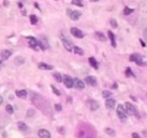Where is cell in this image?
Listing matches in <instances>:
<instances>
[{
    "label": "cell",
    "instance_id": "6da1fadb",
    "mask_svg": "<svg viewBox=\"0 0 147 138\" xmlns=\"http://www.w3.org/2000/svg\"><path fill=\"white\" fill-rule=\"evenodd\" d=\"M60 39H61V42H62V44H63V47L66 48V50L68 52H72L73 51V43L71 41V39H70L64 32H60Z\"/></svg>",
    "mask_w": 147,
    "mask_h": 138
},
{
    "label": "cell",
    "instance_id": "7a4b0ae2",
    "mask_svg": "<svg viewBox=\"0 0 147 138\" xmlns=\"http://www.w3.org/2000/svg\"><path fill=\"white\" fill-rule=\"evenodd\" d=\"M116 113H117V117L120 119L122 122L127 120V118H128V113H127V111H126V108L124 107V105H118V106H117Z\"/></svg>",
    "mask_w": 147,
    "mask_h": 138
},
{
    "label": "cell",
    "instance_id": "3957f363",
    "mask_svg": "<svg viewBox=\"0 0 147 138\" xmlns=\"http://www.w3.org/2000/svg\"><path fill=\"white\" fill-rule=\"evenodd\" d=\"M125 106H126V111L128 114H130V115H136L137 117V110L135 109V107L133 106L132 104H130V102H126L125 104Z\"/></svg>",
    "mask_w": 147,
    "mask_h": 138
},
{
    "label": "cell",
    "instance_id": "277c9868",
    "mask_svg": "<svg viewBox=\"0 0 147 138\" xmlns=\"http://www.w3.org/2000/svg\"><path fill=\"white\" fill-rule=\"evenodd\" d=\"M130 61L131 62H134L136 65H138V66H144V64L143 63V58H142V56L141 55H138V54H132L131 56H130Z\"/></svg>",
    "mask_w": 147,
    "mask_h": 138
},
{
    "label": "cell",
    "instance_id": "5b68a950",
    "mask_svg": "<svg viewBox=\"0 0 147 138\" xmlns=\"http://www.w3.org/2000/svg\"><path fill=\"white\" fill-rule=\"evenodd\" d=\"M62 81H63V83H64V85L67 86L68 88H71L74 86V82H73V78H71L70 75H63L62 77Z\"/></svg>",
    "mask_w": 147,
    "mask_h": 138
},
{
    "label": "cell",
    "instance_id": "8992f818",
    "mask_svg": "<svg viewBox=\"0 0 147 138\" xmlns=\"http://www.w3.org/2000/svg\"><path fill=\"white\" fill-rule=\"evenodd\" d=\"M68 14H69L70 16V18H71L72 21H77L78 18L81 17V15H82V13L80 12V11H77V10H68Z\"/></svg>",
    "mask_w": 147,
    "mask_h": 138
},
{
    "label": "cell",
    "instance_id": "52a82bcc",
    "mask_svg": "<svg viewBox=\"0 0 147 138\" xmlns=\"http://www.w3.org/2000/svg\"><path fill=\"white\" fill-rule=\"evenodd\" d=\"M70 31H71L72 36H74L75 38H78V39H82V38H84L83 31L80 30L78 28H76V27H72V28L70 29Z\"/></svg>",
    "mask_w": 147,
    "mask_h": 138
},
{
    "label": "cell",
    "instance_id": "ba28073f",
    "mask_svg": "<svg viewBox=\"0 0 147 138\" xmlns=\"http://www.w3.org/2000/svg\"><path fill=\"white\" fill-rule=\"evenodd\" d=\"M85 82L89 86H97V83H98L96 77H94V75H87L85 78Z\"/></svg>",
    "mask_w": 147,
    "mask_h": 138
},
{
    "label": "cell",
    "instance_id": "9c48e42d",
    "mask_svg": "<svg viewBox=\"0 0 147 138\" xmlns=\"http://www.w3.org/2000/svg\"><path fill=\"white\" fill-rule=\"evenodd\" d=\"M73 82H74V86L77 88V90H84V88H85V83H84V81L75 78V79H73Z\"/></svg>",
    "mask_w": 147,
    "mask_h": 138
},
{
    "label": "cell",
    "instance_id": "30bf717a",
    "mask_svg": "<svg viewBox=\"0 0 147 138\" xmlns=\"http://www.w3.org/2000/svg\"><path fill=\"white\" fill-rule=\"evenodd\" d=\"M38 136L40 138H51V133L45 128H41L38 132Z\"/></svg>",
    "mask_w": 147,
    "mask_h": 138
},
{
    "label": "cell",
    "instance_id": "8fae6325",
    "mask_svg": "<svg viewBox=\"0 0 147 138\" xmlns=\"http://www.w3.org/2000/svg\"><path fill=\"white\" fill-rule=\"evenodd\" d=\"M88 105H89V108H90L91 111H96V110L99 109V102H98L97 100L89 99V100H88Z\"/></svg>",
    "mask_w": 147,
    "mask_h": 138
},
{
    "label": "cell",
    "instance_id": "7c38bea8",
    "mask_svg": "<svg viewBox=\"0 0 147 138\" xmlns=\"http://www.w3.org/2000/svg\"><path fill=\"white\" fill-rule=\"evenodd\" d=\"M115 105H116V101L115 99H112V98H107L106 99V102H105V107L107 108V109H114L115 108Z\"/></svg>",
    "mask_w": 147,
    "mask_h": 138
},
{
    "label": "cell",
    "instance_id": "4fadbf2b",
    "mask_svg": "<svg viewBox=\"0 0 147 138\" xmlns=\"http://www.w3.org/2000/svg\"><path fill=\"white\" fill-rule=\"evenodd\" d=\"M28 39V42H29V47H31L32 49H36L37 50V47H38V40L36 39V38L33 37H28L27 38Z\"/></svg>",
    "mask_w": 147,
    "mask_h": 138
},
{
    "label": "cell",
    "instance_id": "5bb4252c",
    "mask_svg": "<svg viewBox=\"0 0 147 138\" xmlns=\"http://www.w3.org/2000/svg\"><path fill=\"white\" fill-rule=\"evenodd\" d=\"M11 55H12V52H11L10 50H3L1 53H0V56H1L2 61H7Z\"/></svg>",
    "mask_w": 147,
    "mask_h": 138
},
{
    "label": "cell",
    "instance_id": "9a60e30c",
    "mask_svg": "<svg viewBox=\"0 0 147 138\" xmlns=\"http://www.w3.org/2000/svg\"><path fill=\"white\" fill-rule=\"evenodd\" d=\"M15 94L17 95V97H20V98H23V99L27 98V91H25V90H17L15 92Z\"/></svg>",
    "mask_w": 147,
    "mask_h": 138
},
{
    "label": "cell",
    "instance_id": "2e32d148",
    "mask_svg": "<svg viewBox=\"0 0 147 138\" xmlns=\"http://www.w3.org/2000/svg\"><path fill=\"white\" fill-rule=\"evenodd\" d=\"M94 36H96V38L99 40V41H101V42H105V41H106V38H105V36L102 34V32L96 31V32H94Z\"/></svg>",
    "mask_w": 147,
    "mask_h": 138
},
{
    "label": "cell",
    "instance_id": "e0dca14e",
    "mask_svg": "<svg viewBox=\"0 0 147 138\" xmlns=\"http://www.w3.org/2000/svg\"><path fill=\"white\" fill-rule=\"evenodd\" d=\"M39 69H41V70H52L53 69V66H52V65H47L45 63H40L39 64Z\"/></svg>",
    "mask_w": 147,
    "mask_h": 138
},
{
    "label": "cell",
    "instance_id": "ac0fdd59",
    "mask_svg": "<svg viewBox=\"0 0 147 138\" xmlns=\"http://www.w3.org/2000/svg\"><path fill=\"white\" fill-rule=\"evenodd\" d=\"M107 34H108V37H110L112 47H113V48H116V41H115V36H114V34H113V32H112L111 30H108Z\"/></svg>",
    "mask_w": 147,
    "mask_h": 138
},
{
    "label": "cell",
    "instance_id": "d6986e66",
    "mask_svg": "<svg viewBox=\"0 0 147 138\" xmlns=\"http://www.w3.org/2000/svg\"><path fill=\"white\" fill-rule=\"evenodd\" d=\"M17 126H18V129H21V132H24V133H26L27 131H28V126H27V124H25L24 122H18L17 123Z\"/></svg>",
    "mask_w": 147,
    "mask_h": 138
},
{
    "label": "cell",
    "instance_id": "ffe728a7",
    "mask_svg": "<svg viewBox=\"0 0 147 138\" xmlns=\"http://www.w3.org/2000/svg\"><path fill=\"white\" fill-rule=\"evenodd\" d=\"M88 62H89V65H90L91 67H94V69H98V63H97V61L94 57H89Z\"/></svg>",
    "mask_w": 147,
    "mask_h": 138
},
{
    "label": "cell",
    "instance_id": "44dd1931",
    "mask_svg": "<svg viewBox=\"0 0 147 138\" xmlns=\"http://www.w3.org/2000/svg\"><path fill=\"white\" fill-rule=\"evenodd\" d=\"M73 52L76 53L77 55H84V51L82 50L81 48H78V47H73Z\"/></svg>",
    "mask_w": 147,
    "mask_h": 138
},
{
    "label": "cell",
    "instance_id": "7402d4cb",
    "mask_svg": "<svg viewBox=\"0 0 147 138\" xmlns=\"http://www.w3.org/2000/svg\"><path fill=\"white\" fill-rule=\"evenodd\" d=\"M104 132H105V133H106L107 135H110V136H115V131H114V129L113 128H111V127H106V128H105L104 129Z\"/></svg>",
    "mask_w": 147,
    "mask_h": 138
},
{
    "label": "cell",
    "instance_id": "603a6c76",
    "mask_svg": "<svg viewBox=\"0 0 147 138\" xmlns=\"http://www.w3.org/2000/svg\"><path fill=\"white\" fill-rule=\"evenodd\" d=\"M72 4L76 5V7H84L83 0H72Z\"/></svg>",
    "mask_w": 147,
    "mask_h": 138
},
{
    "label": "cell",
    "instance_id": "cb8c5ba5",
    "mask_svg": "<svg viewBox=\"0 0 147 138\" xmlns=\"http://www.w3.org/2000/svg\"><path fill=\"white\" fill-rule=\"evenodd\" d=\"M54 78H55V80L57 81V82H62V75L59 74V72H55V74H54Z\"/></svg>",
    "mask_w": 147,
    "mask_h": 138
},
{
    "label": "cell",
    "instance_id": "d4e9b609",
    "mask_svg": "<svg viewBox=\"0 0 147 138\" xmlns=\"http://www.w3.org/2000/svg\"><path fill=\"white\" fill-rule=\"evenodd\" d=\"M133 9H131V8H128V7H125L124 8V14L125 15H130L131 13H133Z\"/></svg>",
    "mask_w": 147,
    "mask_h": 138
},
{
    "label": "cell",
    "instance_id": "484cf974",
    "mask_svg": "<svg viewBox=\"0 0 147 138\" xmlns=\"http://www.w3.org/2000/svg\"><path fill=\"white\" fill-rule=\"evenodd\" d=\"M34 114H36V110H34V109H28V110H27L26 117L27 118H31V117H33Z\"/></svg>",
    "mask_w": 147,
    "mask_h": 138
},
{
    "label": "cell",
    "instance_id": "4316f807",
    "mask_svg": "<svg viewBox=\"0 0 147 138\" xmlns=\"http://www.w3.org/2000/svg\"><path fill=\"white\" fill-rule=\"evenodd\" d=\"M29 18H30V22H31V24L32 25H36V24L38 23V17L34 14H32L29 16Z\"/></svg>",
    "mask_w": 147,
    "mask_h": 138
},
{
    "label": "cell",
    "instance_id": "83f0119b",
    "mask_svg": "<svg viewBox=\"0 0 147 138\" xmlns=\"http://www.w3.org/2000/svg\"><path fill=\"white\" fill-rule=\"evenodd\" d=\"M102 96H103V98H110V97L112 96V93L110 91H103L102 92Z\"/></svg>",
    "mask_w": 147,
    "mask_h": 138
},
{
    "label": "cell",
    "instance_id": "f1b7e54d",
    "mask_svg": "<svg viewBox=\"0 0 147 138\" xmlns=\"http://www.w3.org/2000/svg\"><path fill=\"white\" fill-rule=\"evenodd\" d=\"M24 62H25V58H24V57H21V56H18V57L15 58V64H16V65L24 64Z\"/></svg>",
    "mask_w": 147,
    "mask_h": 138
},
{
    "label": "cell",
    "instance_id": "f546056e",
    "mask_svg": "<svg viewBox=\"0 0 147 138\" xmlns=\"http://www.w3.org/2000/svg\"><path fill=\"white\" fill-rule=\"evenodd\" d=\"M5 111L9 113V114H12V113L14 112V109H13V107L11 106V105H7V107H5Z\"/></svg>",
    "mask_w": 147,
    "mask_h": 138
},
{
    "label": "cell",
    "instance_id": "4dcf8cb0",
    "mask_svg": "<svg viewBox=\"0 0 147 138\" xmlns=\"http://www.w3.org/2000/svg\"><path fill=\"white\" fill-rule=\"evenodd\" d=\"M51 88H52V91H53V93L55 94L56 96H60V92H59L58 90H57V88H55V86H54V85H51Z\"/></svg>",
    "mask_w": 147,
    "mask_h": 138
},
{
    "label": "cell",
    "instance_id": "1f68e13d",
    "mask_svg": "<svg viewBox=\"0 0 147 138\" xmlns=\"http://www.w3.org/2000/svg\"><path fill=\"white\" fill-rule=\"evenodd\" d=\"M126 75H127V77H133L134 75H133V72L131 71V69H130V68H127V69H126Z\"/></svg>",
    "mask_w": 147,
    "mask_h": 138
},
{
    "label": "cell",
    "instance_id": "d6a6232c",
    "mask_svg": "<svg viewBox=\"0 0 147 138\" xmlns=\"http://www.w3.org/2000/svg\"><path fill=\"white\" fill-rule=\"evenodd\" d=\"M110 24L112 25V27H114V28H116V27L118 26V24H117V22H116L115 20H113V18H112V20H110Z\"/></svg>",
    "mask_w": 147,
    "mask_h": 138
},
{
    "label": "cell",
    "instance_id": "836d02e7",
    "mask_svg": "<svg viewBox=\"0 0 147 138\" xmlns=\"http://www.w3.org/2000/svg\"><path fill=\"white\" fill-rule=\"evenodd\" d=\"M61 105L60 104H55V110L56 111H61Z\"/></svg>",
    "mask_w": 147,
    "mask_h": 138
},
{
    "label": "cell",
    "instance_id": "e575fe53",
    "mask_svg": "<svg viewBox=\"0 0 147 138\" xmlns=\"http://www.w3.org/2000/svg\"><path fill=\"white\" fill-rule=\"evenodd\" d=\"M143 35H144V39L147 41V28L144 29V32H143Z\"/></svg>",
    "mask_w": 147,
    "mask_h": 138
},
{
    "label": "cell",
    "instance_id": "d590c367",
    "mask_svg": "<svg viewBox=\"0 0 147 138\" xmlns=\"http://www.w3.org/2000/svg\"><path fill=\"white\" fill-rule=\"evenodd\" d=\"M132 138H141V136L137 133H132Z\"/></svg>",
    "mask_w": 147,
    "mask_h": 138
},
{
    "label": "cell",
    "instance_id": "8d00e7d4",
    "mask_svg": "<svg viewBox=\"0 0 147 138\" xmlns=\"http://www.w3.org/2000/svg\"><path fill=\"white\" fill-rule=\"evenodd\" d=\"M2 102H3V98H2V96H0V106H1Z\"/></svg>",
    "mask_w": 147,
    "mask_h": 138
},
{
    "label": "cell",
    "instance_id": "74e56055",
    "mask_svg": "<svg viewBox=\"0 0 147 138\" xmlns=\"http://www.w3.org/2000/svg\"><path fill=\"white\" fill-rule=\"evenodd\" d=\"M140 42H141V44H142V45H143V47H145V43H144V42L142 41V40H140Z\"/></svg>",
    "mask_w": 147,
    "mask_h": 138
},
{
    "label": "cell",
    "instance_id": "f35d334b",
    "mask_svg": "<svg viewBox=\"0 0 147 138\" xmlns=\"http://www.w3.org/2000/svg\"><path fill=\"white\" fill-rule=\"evenodd\" d=\"M112 88H117V84H116V83H115V84H113V86H112Z\"/></svg>",
    "mask_w": 147,
    "mask_h": 138
},
{
    "label": "cell",
    "instance_id": "ab89813d",
    "mask_svg": "<svg viewBox=\"0 0 147 138\" xmlns=\"http://www.w3.org/2000/svg\"><path fill=\"white\" fill-rule=\"evenodd\" d=\"M18 7H20V8H23V3H21V2H20V3H18Z\"/></svg>",
    "mask_w": 147,
    "mask_h": 138
},
{
    "label": "cell",
    "instance_id": "60d3db41",
    "mask_svg": "<svg viewBox=\"0 0 147 138\" xmlns=\"http://www.w3.org/2000/svg\"><path fill=\"white\" fill-rule=\"evenodd\" d=\"M1 69H2V63L0 62V70H1Z\"/></svg>",
    "mask_w": 147,
    "mask_h": 138
},
{
    "label": "cell",
    "instance_id": "b9f144b4",
    "mask_svg": "<svg viewBox=\"0 0 147 138\" xmlns=\"http://www.w3.org/2000/svg\"><path fill=\"white\" fill-rule=\"evenodd\" d=\"M90 1H92V2H97V1H99V0H90Z\"/></svg>",
    "mask_w": 147,
    "mask_h": 138
}]
</instances>
